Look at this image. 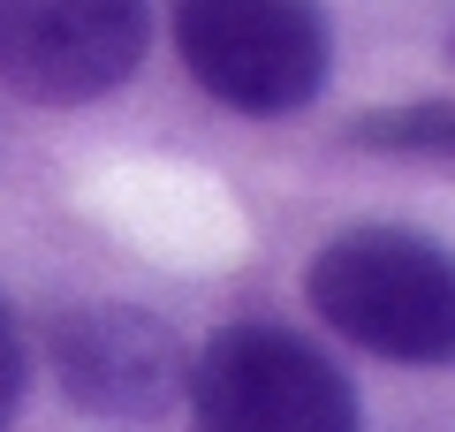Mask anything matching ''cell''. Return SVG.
Returning <instances> with one entry per match:
<instances>
[{
    "label": "cell",
    "instance_id": "6",
    "mask_svg": "<svg viewBox=\"0 0 455 432\" xmlns=\"http://www.w3.org/2000/svg\"><path fill=\"white\" fill-rule=\"evenodd\" d=\"M349 144L395 152V160H455V99H410V107L349 122Z\"/></svg>",
    "mask_w": 455,
    "mask_h": 432
},
{
    "label": "cell",
    "instance_id": "1",
    "mask_svg": "<svg viewBox=\"0 0 455 432\" xmlns=\"http://www.w3.org/2000/svg\"><path fill=\"white\" fill-rule=\"evenodd\" d=\"M304 296L349 349L387 364H455V251L418 228H341Z\"/></svg>",
    "mask_w": 455,
    "mask_h": 432
},
{
    "label": "cell",
    "instance_id": "2",
    "mask_svg": "<svg viewBox=\"0 0 455 432\" xmlns=\"http://www.w3.org/2000/svg\"><path fill=\"white\" fill-rule=\"evenodd\" d=\"M175 53L228 114H304L334 76V23L319 0H175Z\"/></svg>",
    "mask_w": 455,
    "mask_h": 432
},
{
    "label": "cell",
    "instance_id": "5",
    "mask_svg": "<svg viewBox=\"0 0 455 432\" xmlns=\"http://www.w3.org/2000/svg\"><path fill=\"white\" fill-rule=\"evenodd\" d=\"M61 395L107 425H152L182 402V334L145 304H68L46 326Z\"/></svg>",
    "mask_w": 455,
    "mask_h": 432
},
{
    "label": "cell",
    "instance_id": "7",
    "mask_svg": "<svg viewBox=\"0 0 455 432\" xmlns=\"http://www.w3.org/2000/svg\"><path fill=\"white\" fill-rule=\"evenodd\" d=\"M23 387H31V356H23V334H16V319H8V304H0V425L16 417Z\"/></svg>",
    "mask_w": 455,
    "mask_h": 432
},
{
    "label": "cell",
    "instance_id": "9",
    "mask_svg": "<svg viewBox=\"0 0 455 432\" xmlns=\"http://www.w3.org/2000/svg\"><path fill=\"white\" fill-rule=\"evenodd\" d=\"M0 432H8V425H0Z\"/></svg>",
    "mask_w": 455,
    "mask_h": 432
},
{
    "label": "cell",
    "instance_id": "4",
    "mask_svg": "<svg viewBox=\"0 0 455 432\" xmlns=\"http://www.w3.org/2000/svg\"><path fill=\"white\" fill-rule=\"evenodd\" d=\"M145 46V0H0V84L31 107H92L122 92Z\"/></svg>",
    "mask_w": 455,
    "mask_h": 432
},
{
    "label": "cell",
    "instance_id": "3",
    "mask_svg": "<svg viewBox=\"0 0 455 432\" xmlns=\"http://www.w3.org/2000/svg\"><path fill=\"white\" fill-rule=\"evenodd\" d=\"M197 432H364L357 387L289 326H220L182 372Z\"/></svg>",
    "mask_w": 455,
    "mask_h": 432
},
{
    "label": "cell",
    "instance_id": "8",
    "mask_svg": "<svg viewBox=\"0 0 455 432\" xmlns=\"http://www.w3.org/2000/svg\"><path fill=\"white\" fill-rule=\"evenodd\" d=\"M448 53H455V38H448Z\"/></svg>",
    "mask_w": 455,
    "mask_h": 432
}]
</instances>
